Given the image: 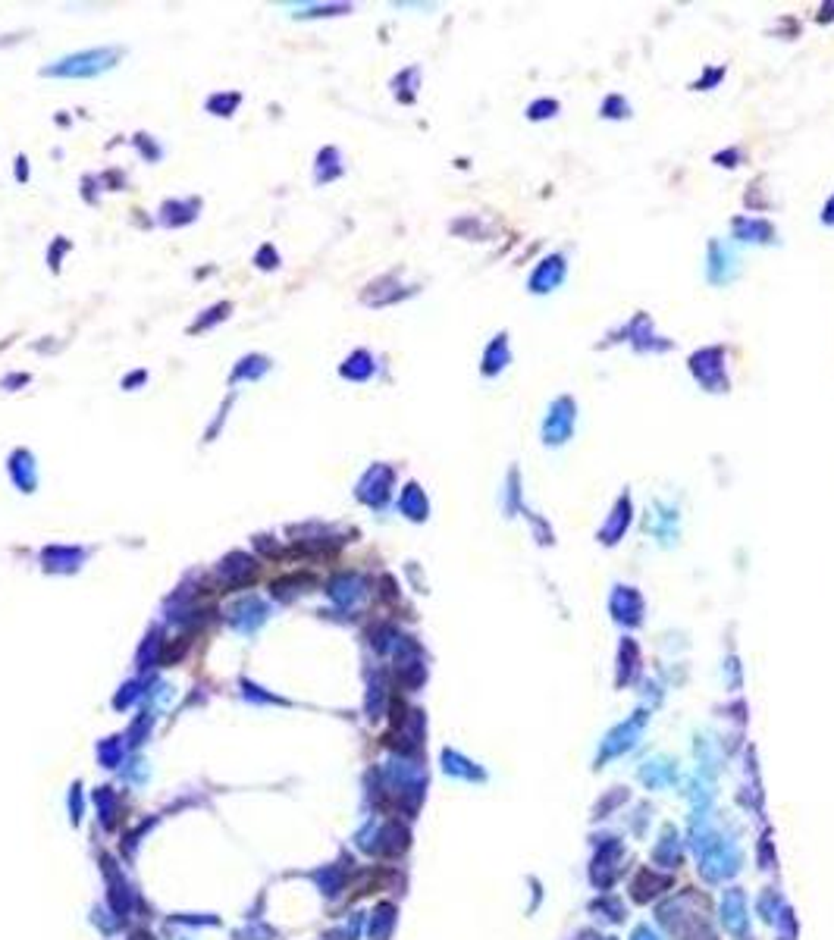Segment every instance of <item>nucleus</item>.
Masks as SVG:
<instances>
[{"instance_id":"obj_1","label":"nucleus","mask_w":834,"mask_h":940,"mask_svg":"<svg viewBox=\"0 0 834 940\" xmlns=\"http://www.w3.org/2000/svg\"><path fill=\"white\" fill-rule=\"evenodd\" d=\"M574 420H577V407L571 398H558L549 407L546 420H543V442L546 446H564L574 433Z\"/></svg>"},{"instance_id":"obj_2","label":"nucleus","mask_w":834,"mask_h":940,"mask_svg":"<svg viewBox=\"0 0 834 940\" xmlns=\"http://www.w3.org/2000/svg\"><path fill=\"white\" fill-rule=\"evenodd\" d=\"M564 273H568V267H564L562 254H549V257H543L540 264H536V269L531 273V291L546 295V291L558 289L564 282Z\"/></svg>"},{"instance_id":"obj_3","label":"nucleus","mask_w":834,"mask_h":940,"mask_svg":"<svg viewBox=\"0 0 834 940\" xmlns=\"http://www.w3.org/2000/svg\"><path fill=\"white\" fill-rule=\"evenodd\" d=\"M630 521H634V508H630V499H627V492H625L618 501H615L612 514L606 517L603 530H599V542H603V545L621 542V536H625V530L630 527Z\"/></svg>"},{"instance_id":"obj_4","label":"nucleus","mask_w":834,"mask_h":940,"mask_svg":"<svg viewBox=\"0 0 834 940\" xmlns=\"http://www.w3.org/2000/svg\"><path fill=\"white\" fill-rule=\"evenodd\" d=\"M640 608H643V602H640V596H637L634 589L615 586V593H612V611H615V617H618L621 624H640Z\"/></svg>"},{"instance_id":"obj_5","label":"nucleus","mask_w":834,"mask_h":940,"mask_svg":"<svg viewBox=\"0 0 834 940\" xmlns=\"http://www.w3.org/2000/svg\"><path fill=\"white\" fill-rule=\"evenodd\" d=\"M509 361H511V348H509V336L505 332H499L496 339L490 342V348L483 352V373L487 376H496L499 370H505L509 367Z\"/></svg>"},{"instance_id":"obj_6","label":"nucleus","mask_w":834,"mask_h":940,"mask_svg":"<svg viewBox=\"0 0 834 940\" xmlns=\"http://www.w3.org/2000/svg\"><path fill=\"white\" fill-rule=\"evenodd\" d=\"M402 508H405V511H408L411 517H415V521H424V517H427V499L417 492V486H415V483H411L408 489H405Z\"/></svg>"},{"instance_id":"obj_7","label":"nucleus","mask_w":834,"mask_h":940,"mask_svg":"<svg viewBox=\"0 0 834 940\" xmlns=\"http://www.w3.org/2000/svg\"><path fill=\"white\" fill-rule=\"evenodd\" d=\"M552 113H558L555 100H536V104L527 107V116H531V120H549Z\"/></svg>"},{"instance_id":"obj_8","label":"nucleus","mask_w":834,"mask_h":940,"mask_svg":"<svg viewBox=\"0 0 834 940\" xmlns=\"http://www.w3.org/2000/svg\"><path fill=\"white\" fill-rule=\"evenodd\" d=\"M822 223L825 226H834V195L828 198V204H825V210H822Z\"/></svg>"}]
</instances>
